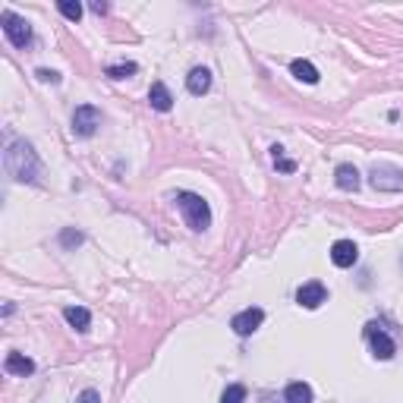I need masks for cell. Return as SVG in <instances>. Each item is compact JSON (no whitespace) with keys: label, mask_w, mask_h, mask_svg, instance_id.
<instances>
[{"label":"cell","mask_w":403,"mask_h":403,"mask_svg":"<svg viewBox=\"0 0 403 403\" xmlns=\"http://www.w3.org/2000/svg\"><path fill=\"white\" fill-rule=\"evenodd\" d=\"M4 170L10 173L16 183H35L41 173V161H38L32 142L26 139H10L4 148Z\"/></svg>","instance_id":"obj_1"},{"label":"cell","mask_w":403,"mask_h":403,"mask_svg":"<svg viewBox=\"0 0 403 403\" xmlns=\"http://www.w3.org/2000/svg\"><path fill=\"white\" fill-rule=\"evenodd\" d=\"M173 202H177V208H180V215H183L189 230L202 233V230H208V227H211V208H208V202H205L199 193H186V189H183V193L173 195Z\"/></svg>","instance_id":"obj_2"},{"label":"cell","mask_w":403,"mask_h":403,"mask_svg":"<svg viewBox=\"0 0 403 403\" xmlns=\"http://www.w3.org/2000/svg\"><path fill=\"white\" fill-rule=\"evenodd\" d=\"M0 26H4V35L13 48H29V44H32V26H29V19H22L19 13L4 10L0 13Z\"/></svg>","instance_id":"obj_3"},{"label":"cell","mask_w":403,"mask_h":403,"mask_svg":"<svg viewBox=\"0 0 403 403\" xmlns=\"http://www.w3.org/2000/svg\"><path fill=\"white\" fill-rule=\"evenodd\" d=\"M369 186L375 193H403V170L394 164H375L369 170Z\"/></svg>","instance_id":"obj_4"},{"label":"cell","mask_w":403,"mask_h":403,"mask_svg":"<svg viewBox=\"0 0 403 403\" xmlns=\"http://www.w3.org/2000/svg\"><path fill=\"white\" fill-rule=\"evenodd\" d=\"M366 340H369V347H372V356L375 359H394V353H397V344L391 340V334H387L382 325H375V322H369L366 325Z\"/></svg>","instance_id":"obj_5"},{"label":"cell","mask_w":403,"mask_h":403,"mask_svg":"<svg viewBox=\"0 0 403 403\" xmlns=\"http://www.w3.org/2000/svg\"><path fill=\"white\" fill-rule=\"evenodd\" d=\"M98 126H101V111H98L95 104H79V108L73 111V133L79 136V139H92L98 133Z\"/></svg>","instance_id":"obj_6"},{"label":"cell","mask_w":403,"mask_h":403,"mask_svg":"<svg viewBox=\"0 0 403 403\" xmlns=\"http://www.w3.org/2000/svg\"><path fill=\"white\" fill-rule=\"evenodd\" d=\"M262 322H265V309L249 306L230 318V328H233V334H240V337H249V334H255L262 328Z\"/></svg>","instance_id":"obj_7"},{"label":"cell","mask_w":403,"mask_h":403,"mask_svg":"<svg viewBox=\"0 0 403 403\" xmlns=\"http://www.w3.org/2000/svg\"><path fill=\"white\" fill-rule=\"evenodd\" d=\"M296 302L302 309H318L322 302H328V287L322 280H306V284L296 290Z\"/></svg>","instance_id":"obj_8"},{"label":"cell","mask_w":403,"mask_h":403,"mask_svg":"<svg viewBox=\"0 0 403 403\" xmlns=\"http://www.w3.org/2000/svg\"><path fill=\"white\" fill-rule=\"evenodd\" d=\"M331 262L337 265V268H353L356 262H359V249H356L353 240H337L331 246Z\"/></svg>","instance_id":"obj_9"},{"label":"cell","mask_w":403,"mask_h":403,"mask_svg":"<svg viewBox=\"0 0 403 403\" xmlns=\"http://www.w3.org/2000/svg\"><path fill=\"white\" fill-rule=\"evenodd\" d=\"M208 88H211V70L208 66H193L186 76V92L202 98V95H208Z\"/></svg>","instance_id":"obj_10"},{"label":"cell","mask_w":403,"mask_h":403,"mask_svg":"<svg viewBox=\"0 0 403 403\" xmlns=\"http://www.w3.org/2000/svg\"><path fill=\"white\" fill-rule=\"evenodd\" d=\"M148 104H151V111H158V113L173 111V95H170V88H167L161 79L151 82V88H148Z\"/></svg>","instance_id":"obj_11"},{"label":"cell","mask_w":403,"mask_h":403,"mask_svg":"<svg viewBox=\"0 0 403 403\" xmlns=\"http://www.w3.org/2000/svg\"><path fill=\"white\" fill-rule=\"evenodd\" d=\"M334 183H337V189H344V193H356L362 183L359 170H356L353 164H337V170H334Z\"/></svg>","instance_id":"obj_12"},{"label":"cell","mask_w":403,"mask_h":403,"mask_svg":"<svg viewBox=\"0 0 403 403\" xmlns=\"http://www.w3.org/2000/svg\"><path fill=\"white\" fill-rule=\"evenodd\" d=\"M4 369H6V375H19V378H29L35 372V362L29 359L26 353H6V359H4Z\"/></svg>","instance_id":"obj_13"},{"label":"cell","mask_w":403,"mask_h":403,"mask_svg":"<svg viewBox=\"0 0 403 403\" xmlns=\"http://www.w3.org/2000/svg\"><path fill=\"white\" fill-rule=\"evenodd\" d=\"M63 318L70 322V328H76L79 334H86L88 325H92V315H88V309H82V306H66L63 309Z\"/></svg>","instance_id":"obj_14"},{"label":"cell","mask_w":403,"mask_h":403,"mask_svg":"<svg viewBox=\"0 0 403 403\" xmlns=\"http://www.w3.org/2000/svg\"><path fill=\"white\" fill-rule=\"evenodd\" d=\"M290 73H293L300 82H306V86H315V82H318V70L309 63V60H293V63H290Z\"/></svg>","instance_id":"obj_15"},{"label":"cell","mask_w":403,"mask_h":403,"mask_svg":"<svg viewBox=\"0 0 403 403\" xmlns=\"http://www.w3.org/2000/svg\"><path fill=\"white\" fill-rule=\"evenodd\" d=\"M284 400H287V403H312V387H309L306 382H293V384H287Z\"/></svg>","instance_id":"obj_16"},{"label":"cell","mask_w":403,"mask_h":403,"mask_svg":"<svg viewBox=\"0 0 403 403\" xmlns=\"http://www.w3.org/2000/svg\"><path fill=\"white\" fill-rule=\"evenodd\" d=\"M139 73V63H133V60H126V63H111L104 76H111V79H129V76Z\"/></svg>","instance_id":"obj_17"},{"label":"cell","mask_w":403,"mask_h":403,"mask_svg":"<svg viewBox=\"0 0 403 403\" xmlns=\"http://www.w3.org/2000/svg\"><path fill=\"white\" fill-rule=\"evenodd\" d=\"M246 384H227L220 394V403H246Z\"/></svg>","instance_id":"obj_18"},{"label":"cell","mask_w":403,"mask_h":403,"mask_svg":"<svg viewBox=\"0 0 403 403\" xmlns=\"http://www.w3.org/2000/svg\"><path fill=\"white\" fill-rule=\"evenodd\" d=\"M57 10H60V16H66L70 22H79L82 19V4H79V0H60Z\"/></svg>","instance_id":"obj_19"},{"label":"cell","mask_w":403,"mask_h":403,"mask_svg":"<svg viewBox=\"0 0 403 403\" xmlns=\"http://www.w3.org/2000/svg\"><path fill=\"white\" fill-rule=\"evenodd\" d=\"M82 230H76V227H63V230H60V246L63 249H76V246H82Z\"/></svg>","instance_id":"obj_20"},{"label":"cell","mask_w":403,"mask_h":403,"mask_svg":"<svg viewBox=\"0 0 403 403\" xmlns=\"http://www.w3.org/2000/svg\"><path fill=\"white\" fill-rule=\"evenodd\" d=\"M271 158H275V164H277L280 173H293L296 170V161L284 158V148H280V146H271Z\"/></svg>","instance_id":"obj_21"},{"label":"cell","mask_w":403,"mask_h":403,"mask_svg":"<svg viewBox=\"0 0 403 403\" xmlns=\"http://www.w3.org/2000/svg\"><path fill=\"white\" fill-rule=\"evenodd\" d=\"M76 403H101V394H98L95 387H86V391L76 397Z\"/></svg>","instance_id":"obj_22"},{"label":"cell","mask_w":403,"mask_h":403,"mask_svg":"<svg viewBox=\"0 0 403 403\" xmlns=\"http://www.w3.org/2000/svg\"><path fill=\"white\" fill-rule=\"evenodd\" d=\"M35 76H38V79H41V82H51V86H60V73H54V70H38Z\"/></svg>","instance_id":"obj_23"},{"label":"cell","mask_w":403,"mask_h":403,"mask_svg":"<svg viewBox=\"0 0 403 403\" xmlns=\"http://www.w3.org/2000/svg\"><path fill=\"white\" fill-rule=\"evenodd\" d=\"M92 13H98V16H104V13H108V4H101V0H98V4H92Z\"/></svg>","instance_id":"obj_24"}]
</instances>
